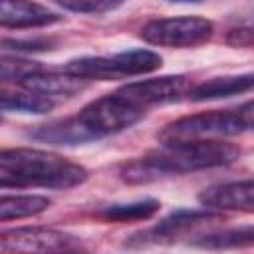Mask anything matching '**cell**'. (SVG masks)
<instances>
[{
  "mask_svg": "<svg viewBox=\"0 0 254 254\" xmlns=\"http://www.w3.org/2000/svg\"><path fill=\"white\" fill-rule=\"evenodd\" d=\"M0 173L16 185H32L46 189H73L87 181V169L50 151L42 149H2Z\"/></svg>",
  "mask_w": 254,
  "mask_h": 254,
  "instance_id": "2",
  "label": "cell"
},
{
  "mask_svg": "<svg viewBox=\"0 0 254 254\" xmlns=\"http://www.w3.org/2000/svg\"><path fill=\"white\" fill-rule=\"evenodd\" d=\"M119 75H141L161 67L163 58L153 50H129L113 56Z\"/></svg>",
  "mask_w": 254,
  "mask_h": 254,
  "instance_id": "18",
  "label": "cell"
},
{
  "mask_svg": "<svg viewBox=\"0 0 254 254\" xmlns=\"http://www.w3.org/2000/svg\"><path fill=\"white\" fill-rule=\"evenodd\" d=\"M214 26L200 16L157 18L141 28V38L153 46L165 48H192L210 40Z\"/></svg>",
  "mask_w": 254,
  "mask_h": 254,
  "instance_id": "5",
  "label": "cell"
},
{
  "mask_svg": "<svg viewBox=\"0 0 254 254\" xmlns=\"http://www.w3.org/2000/svg\"><path fill=\"white\" fill-rule=\"evenodd\" d=\"M42 69L40 64L36 62H28V60H14V58H4L0 60V77L4 79H14V81H20L22 77L34 73Z\"/></svg>",
  "mask_w": 254,
  "mask_h": 254,
  "instance_id": "20",
  "label": "cell"
},
{
  "mask_svg": "<svg viewBox=\"0 0 254 254\" xmlns=\"http://www.w3.org/2000/svg\"><path fill=\"white\" fill-rule=\"evenodd\" d=\"M159 208H161L159 200L143 198V200L125 202V204H109L99 212V216L107 222H137V220H147L155 216Z\"/></svg>",
  "mask_w": 254,
  "mask_h": 254,
  "instance_id": "16",
  "label": "cell"
},
{
  "mask_svg": "<svg viewBox=\"0 0 254 254\" xmlns=\"http://www.w3.org/2000/svg\"><path fill=\"white\" fill-rule=\"evenodd\" d=\"M81 240L48 226H22L0 232V252H67L79 250Z\"/></svg>",
  "mask_w": 254,
  "mask_h": 254,
  "instance_id": "6",
  "label": "cell"
},
{
  "mask_svg": "<svg viewBox=\"0 0 254 254\" xmlns=\"http://www.w3.org/2000/svg\"><path fill=\"white\" fill-rule=\"evenodd\" d=\"M60 22V16L34 0H0L2 28H44Z\"/></svg>",
  "mask_w": 254,
  "mask_h": 254,
  "instance_id": "10",
  "label": "cell"
},
{
  "mask_svg": "<svg viewBox=\"0 0 254 254\" xmlns=\"http://www.w3.org/2000/svg\"><path fill=\"white\" fill-rule=\"evenodd\" d=\"M198 202L206 208L214 210H240L252 212L254 210V183L252 179L220 183L206 187L198 194Z\"/></svg>",
  "mask_w": 254,
  "mask_h": 254,
  "instance_id": "9",
  "label": "cell"
},
{
  "mask_svg": "<svg viewBox=\"0 0 254 254\" xmlns=\"http://www.w3.org/2000/svg\"><path fill=\"white\" fill-rule=\"evenodd\" d=\"M254 83L252 73L244 75H224V77H212L208 81L198 83L189 91V97L192 101H206V99H218V97H230L244 91H250Z\"/></svg>",
  "mask_w": 254,
  "mask_h": 254,
  "instance_id": "13",
  "label": "cell"
},
{
  "mask_svg": "<svg viewBox=\"0 0 254 254\" xmlns=\"http://www.w3.org/2000/svg\"><path fill=\"white\" fill-rule=\"evenodd\" d=\"M226 42L234 48H252L254 42V32L250 26H242V28H234L228 32Z\"/></svg>",
  "mask_w": 254,
  "mask_h": 254,
  "instance_id": "22",
  "label": "cell"
},
{
  "mask_svg": "<svg viewBox=\"0 0 254 254\" xmlns=\"http://www.w3.org/2000/svg\"><path fill=\"white\" fill-rule=\"evenodd\" d=\"M240 147L222 139H196L163 143L145 157L133 159L121 167V179L129 185H145L163 177L185 175L202 169H214L234 163Z\"/></svg>",
  "mask_w": 254,
  "mask_h": 254,
  "instance_id": "1",
  "label": "cell"
},
{
  "mask_svg": "<svg viewBox=\"0 0 254 254\" xmlns=\"http://www.w3.org/2000/svg\"><path fill=\"white\" fill-rule=\"evenodd\" d=\"M252 101L242 103L236 109L204 111L181 117L163 127L159 133L161 143L173 141H196V139H222L234 137L252 127Z\"/></svg>",
  "mask_w": 254,
  "mask_h": 254,
  "instance_id": "3",
  "label": "cell"
},
{
  "mask_svg": "<svg viewBox=\"0 0 254 254\" xmlns=\"http://www.w3.org/2000/svg\"><path fill=\"white\" fill-rule=\"evenodd\" d=\"M52 200L42 194H2L0 196V222L36 216L48 210Z\"/></svg>",
  "mask_w": 254,
  "mask_h": 254,
  "instance_id": "14",
  "label": "cell"
},
{
  "mask_svg": "<svg viewBox=\"0 0 254 254\" xmlns=\"http://www.w3.org/2000/svg\"><path fill=\"white\" fill-rule=\"evenodd\" d=\"M58 2L65 10L79 12V14H103L123 4V0H58Z\"/></svg>",
  "mask_w": 254,
  "mask_h": 254,
  "instance_id": "19",
  "label": "cell"
},
{
  "mask_svg": "<svg viewBox=\"0 0 254 254\" xmlns=\"http://www.w3.org/2000/svg\"><path fill=\"white\" fill-rule=\"evenodd\" d=\"M2 46L10 50H22V52H42V50H52V42L46 38H36V40H4Z\"/></svg>",
  "mask_w": 254,
  "mask_h": 254,
  "instance_id": "21",
  "label": "cell"
},
{
  "mask_svg": "<svg viewBox=\"0 0 254 254\" xmlns=\"http://www.w3.org/2000/svg\"><path fill=\"white\" fill-rule=\"evenodd\" d=\"M75 115L79 117L81 125L89 131V135L95 141L133 127L143 119L145 109L129 103L117 93H109L91 101Z\"/></svg>",
  "mask_w": 254,
  "mask_h": 254,
  "instance_id": "4",
  "label": "cell"
},
{
  "mask_svg": "<svg viewBox=\"0 0 254 254\" xmlns=\"http://www.w3.org/2000/svg\"><path fill=\"white\" fill-rule=\"evenodd\" d=\"M187 89V77L185 75H163L143 81H133L123 87H119L115 93L127 99L129 103L147 109L149 105L169 103L179 99Z\"/></svg>",
  "mask_w": 254,
  "mask_h": 254,
  "instance_id": "8",
  "label": "cell"
},
{
  "mask_svg": "<svg viewBox=\"0 0 254 254\" xmlns=\"http://www.w3.org/2000/svg\"><path fill=\"white\" fill-rule=\"evenodd\" d=\"M222 222L220 214H212L206 210H177L163 218L157 226H153L145 236L153 242H177L181 238H196L204 230L216 228Z\"/></svg>",
  "mask_w": 254,
  "mask_h": 254,
  "instance_id": "7",
  "label": "cell"
},
{
  "mask_svg": "<svg viewBox=\"0 0 254 254\" xmlns=\"http://www.w3.org/2000/svg\"><path fill=\"white\" fill-rule=\"evenodd\" d=\"M30 137L36 141L52 143V145H81V143L93 141V137L81 125L77 115L58 119L46 125H38L36 129L30 131Z\"/></svg>",
  "mask_w": 254,
  "mask_h": 254,
  "instance_id": "12",
  "label": "cell"
},
{
  "mask_svg": "<svg viewBox=\"0 0 254 254\" xmlns=\"http://www.w3.org/2000/svg\"><path fill=\"white\" fill-rule=\"evenodd\" d=\"M54 107V101L46 95L34 91H8L0 89V111H18V113H48Z\"/></svg>",
  "mask_w": 254,
  "mask_h": 254,
  "instance_id": "17",
  "label": "cell"
},
{
  "mask_svg": "<svg viewBox=\"0 0 254 254\" xmlns=\"http://www.w3.org/2000/svg\"><path fill=\"white\" fill-rule=\"evenodd\" d=\"M24 89L28 91H34V93H40V95H73L77 91H81L85 87V79L81 77H75V75H69L65 73L64 69L62 71H44V69H38L26 77H22L18 81Z\"/></svg>",
  "mask_w": 254,
  "mask_h": 254,
  "instance_id": "11",
  "label": "cell"
},
{
  "mask_svg": "<svg viewBox=\"0 0 254 254\" xmlns=\"http://www.w3.org/2000/svg\"><path fill=\"white\" fill-rule=\"evenodd\" d=\"M173 2H198V0H173Z\"/></svg>",
  "mask_w": 254,
  "mask_h": 254,
  "instance_id": "23",
  "label": "cell"
},
{
  "mask_svg": "<svg viewBox=\"0 0 254 254\" xmlns=\"http://www.w3.org/2000/svg\"><path fill=\"white\" fill-rule=\"evenodd\" d=\"M254 242V228L240 226V228H222V230H208L192 238L194 246L200 248H240V246H250Z\"/></svg>",
  "mask_w": 254,
  "mask_h": 254,
  "instance_id": "15",
  "label": "cell"
}]
</instances>
